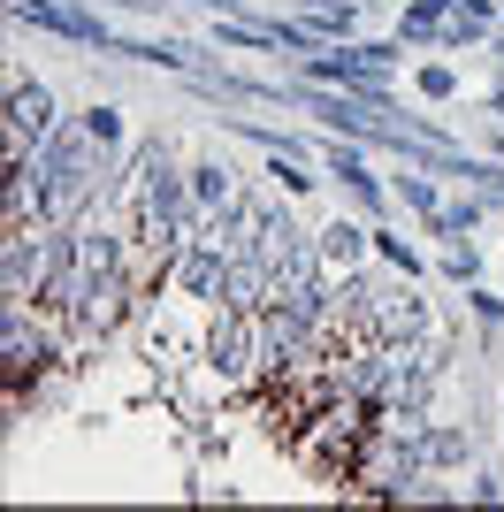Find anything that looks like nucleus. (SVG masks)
Masks as SVG:
<instances>
[{"instance_id":"f257e3e1","label":"nucleus","mask_w":504,"mask_h":512,"mask_svg":"<svg viewBox=\"0 0 504 512\" xmlns=\"http://www.w3.org/2000/svg\"><path fill=\"white\" fill-rule=\"evenodd\" d=\"M199 367H207L222 390L260 383V314H252V306H214L207 329H199Z\"/></svg>"},{"instance_id":"f03ea898","label":"nucleus","mask_w":504,"mask_h":512,"mask_svg":"<svg viewBox=\"0 0 504 512\" xmlns=\"http://www.w3.org/2000/svg\"><path fill=\"white\" fill-rule=\"evenodd\" d=\"M62 123L54 115V92L31 85V77H8V153H39V138Z\"/></svg>"},{"instance_id":"7ed1b4c3","label":"nucleus","mask_w":504,"mask_h":512,"mask_svg":"<svg viewBox=\"0 0 504 512\" xmlns=\"http://www.w3.org/2000/svg\"><path fill=\"white\" fill-rule=\"evenodd\" d=\"M321 169H329L336 184L352 192V207H359V214H390V192H382L375 176H367V161H359L352 146H329V153H321Z\"/></svg>"},{"instance_id":"20e7f679","label":"nucleus","mask_w":504,"mask_h":512,"mask_svg":"<svg viewBox=\"0 0 504 512\" xmlns=\"http://www.w3.org/2000/svg\"><path fill=\"white\" fill-rule=\"evenodd\" d=\"M367 253H375V222H352V214H336L329 230H321V260H329L336 276H344V268H359Z\"/></svg>"},{"instance_id":"39448f33","label":"nucleus","mask_w":504,"mask_h":512,"mask_svg":"<svg viewBox=\"0 0 504 512\" xmlns=\"http://www.w3.org/2000/svg\"><path fill=\"white\" fill-rule=\"evenodd\" d=\"M489 31H504V0H459L443 23V46H482Z\"/></svg>"},{"instance_id":"423d86ee","label":"nucleus","mask_w":504,"mask_h":512,"mask_svg":"<svg viewBox=\"0 0 504 512\" xmlns=\"http://www.w3.org/2000/svg\"><path fill=\"white\" fill-rule=\"evenodd\" d=\"M489 222V199L482 192H466V199H443L436 214H428V237H436V245H459L466 230H482Z\"/></svg>"},{"instance_id":"0eeeda50","label":"nucleus","mask_w":504,"mask_h":512,"mask_svg":"<svg viewBox=\"0 0 504 512\" xmlns=\"http://www.w3.org/2000/svg\"><path fill=\"white\" fill-rule=\"evenodd\" d=\"M420 451H428V467H436V474H451V467L474 459V436H466L459 421H428V428H420Z\"/></svg>"},{"instance_id":"6e6552de","label":"nucleus","mask_w":504,"mask_h":512,"mask_svg":"<svg viewBox=\"0 0 504 512\" xmlns=\"http://www.w3.org/2000/svg\"><path fill=\"white\" fill-rule=\"evenodd\" d=\"M291 8H298L306 23H314L321 39H336V46H344V39L359 31V8H352V0H291Z\"/></svg>"},{"instance_id":"1a4fd4ad","label":"nucleus","mask_w":504,"mask_h":512,"mask_svg":"<svg viewBox=\"0 0 504 512\" xmlns=\"http://www.w3.org/2000/svg\"><path fill=\"white\" fill-rule=\"evenodd\" d=\"M230 161H191V199H199V214H214L222 199H237V184H230Z\"/></svg>"},{"instance_id":"9d476101","label":"nucleus","mask_w":504,"mask_h":512,"mask_svg":"<svg viewBox=\"0 0 504 512\" xmlns=\"http://www.w3.org/2000/svg\"><path fill=\"white\" fill-rule=\"evenodd\" d=\"M466 314H474V329H482V352H497V329H504V299L489 291V283H466Z\"/></svg>"},{"instance_id":"9b49d317","label":"nucleus","mask_w":504,"mask_h":512,"mask_svg":"<svg viewBox=\"0 0 504 512\" xmlns=\"http://www.w3.org/2000/svg\"><path fill=\"white\" fill-rule=\"evenodd\" d=\"M398 207H413L420 222L443 207V176H428V169H413V176H398Z\"/></svg>"},{"instance_id":"f8f14e48","label":"nucleus","mask_w":504,"mask_h":512,"mask_svg":"<svg viewBox=\"0 0 504 512\" xmlns=\"http://www.w3.org/2000/svg\"><path fill=\"white\" fill-rule=\"evenodd\" d=\"M77 123L92 130V146H107V153L123 146V107H107V100H92V107H84V115H77Z\"/></svg>"},{"instance_id":"ddd939ff","label":"nucleus","mask_w":504,"mask_h":512,"mask_svg":"<svg viewBox=\"0 0 504 512\" xmlns=\"http://www.w3.org/2000/svg\"><path fill=\"white\" fill-rule=\"evenodd\" d=\"M436 268H443V283H474V276H482V253H474V237L443 245V260H436Z\"/></svg>"},{"instance_id":"4468645a","label":"nucleus","mask_w":504,"mask_h":512,"mask_svg":"<svg viewBox=\"0 0 504 512\" xmlns=\"http://www.w3.org/2000/svg\"><path fill=\"white\" fill-rule=\"evenodd\" d=\"M375 260H382V268H398V276H420V253L405 245L398 230H375Z\"/></svg>"},{"instance_id":"2eb2a0df","label":"nucleus","mask_w":504,"mask_h":512,"mask_svg":"<svg viewBox=\"0 0 504 512\" xmlns=\"http://www.w3.org/2000/svg\"><path fill=\"white\" fill-rule=\"evenodd\" d=\"M413 85H420V100H459V69H451V62H428Z\"/></svg>"},{"instance_id":"dca6fc26","label":"nucleus","mask_w":504,"mask_h":512,"mask_svg":"<svg viewBox=\"0 0 504 512\" xmlns=\"http://www.w3.org/2000/svg\"><path fill=\"white\" fill-rule=\"evenodd\" d=\"M466 497H474V505H497L504 482H497V474H474V482H466Z\"/></svg>"},{"instance_id":"f3484780","label":"nucleus","mask_w":504,"mask_h":512,"mask_svg":"<svg viewBox=\"0 0 504 512\" xmlns=\"http://www.w3.org/2000/svg\"><path fill=\"white\" fill-rule=\"evenodd\" d=\"M191 8H207V16H237V0H191Z\"/></svg>"},{"instance_id":"a211bd4d","label":"nucleus","mask_w":504,"mask_h":512,"mask_svg":"<svg viewBox=\"0 0 504 512\" xmlns=\"http://www.w3.org/2000/svg\"><path fill=\"white\" fill-rule=\"evenodd\" d=\"M497 69H504V31H497Z\"/></svg>"}]
</instances>
